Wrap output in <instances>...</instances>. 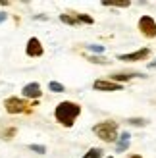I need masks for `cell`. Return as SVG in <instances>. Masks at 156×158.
I'll return each mask as SVG.
<instances>
[{
	"label": "cell",
	"mask_w": 156,
	"mask_h": 158,
	"mask_svg": "<svg viewBox=\"0 0 156 158\" xmlns=\"http://www.w3.org/2000/svg\"><path fill=\"white\" fill-rule=\"evenodd\" d=\"M48 89L54 91V93H64V85L58 83V81H50V83H48Z\"/></svg>",
	"instance_id": "cell-11"
},
{
	"label": "cell",
	"mask_w": 156,
	"mask_h": 158,
	"mask_svg": "<svg viewBox=\"0 0 156 158\" xmlns=\"http://www.w3.org/2000/svg\"><path fill=\"white\" fill-rule=\"evenodd\" d=\"M60 19L64 21V23H68V25H77V23H79V21H77V18H72V15H66V14H62Z\"/></svg>",
	"instance_id": "cell-13"
},
{
	"label": "cell",
	"mask_w": 156,
	"mask_h": 158,
	"mask_svg": "<svg viewBox=\"0 0 156 158\" xmlns=\"http://www.w3.org/2000/svg\"><path fill=\"white\" fill-rule=\"evenodd\" d=\"M108 158H114V156H108Z\"/></svg>",
	"instance_id": "cell-23"
},
{
	"label": "cell",
	"mask_w": 156,
	"mask_h": 158,
	"mask_svg": "<svg viewBox=\"0 0 156 158\" xmlns=\"http://www.w3.org/2000/svg\"><path fill=\"white\" fill-rule=\"evenodd\" d=\"M77 21H83V23H92V18H89V15H83V14H77Z\"/></svg>",
	"instance_id": "cell-17"
},
{
	"label": "cell",
	"mask_w": 156,
	"mask_h": 158,
	"mask_svg": "<svg viewBox=\"0 0 156 158\" xmlns=\"http://www.w3.org/2000/svg\"><path fill=\"white\" fill-rule=\"evenodd\" d=\"M81 114V106L75 104V102H60L54 110V116H56V120L62 123V125H68V127H72L75 118Z\"/></svg>",
	"instance_id": "cell-1"
},
{
	"label": "cell",
	"mask_w": 156,
	"mask_h": 158,
	"mask_svg": "<svg viewBox=\"0 0 156 158\" xmlns=\"http://www.w3.org/2000/svg\"><path fill=\"white\" fill-rule=\"evenodd\" d=\"M133 77H143L141 73H114L112 75V81L114 83H123V81H129Z\"/></svg>",
	"instance_id": "cell-10"
},
{
	"label": "cell",
	"mask_w": 156,
	"mask_h": 158,
	"mask_svg": "<svg viewBox=\"0 0 156 158\" xmlns=\"http://www.w3.org/2000/svg\"><path fill=\"white\" fill-rule=\"evenodd\" d=\"M100 156H102V148H91L83 158H100Z\"/></svg>",
	"instance_id": "cell-12"
},
{
	"label": "cell",
	"mask_w": 156,
	"mask_h": 158,
	"mask_svg": "<svg viewBox=\"0 0 156 158\" xmlns=\"http://www.w3.org/2000/svg\"><path fill=\"white\" fill-rule=\"evenodd\" d=\"M89 50H95V52H104V46H100V44H89Z\"/></svg>",
	"instance_id": "cell-18"
},
{
	"label": "cell",
	"mask_w": 156,
	"mask_h": 158,
	"mask_svg": "<svg viewBox=\"0 0 156 158\" xmlns=\"http://www.w3.org/2000/svg\"><path fill=\"white\" fill-rule=\"evenodd\" d=\"M92 131H95L102 141H106V143H112V141H116V137H118V123L112 122V120L100 122V123H96L95 127H92Z\"/></svg>",
	"instance_id": "cell-2"
},
{
	"label": "cell",
	"mask_w": 156,
	"mask_h": 158,
	"mask_svg": "<svg viewBox=\"0 0 156 158\" xmlns=\"http://www.w3.org/2000/svg\"><path fill=\"white\" fill-rule=\"evenodd\" d=\"M129 141H131V135H129L127 131H123L121 135H120L118 145H116V151H118V152H123V151H125V148L129 147Z\"/></svg>",
	"instance_id": "cell-9"
},
{
	"label": "cell",
	"mask_w": 156,
	"mask_h": 158,
	"mask_svg": "<svg viewBox=\"0 0 156 158\" xmlns=\"http://www.w3.org/2000/svg\"><path fill=\"white\" fill-rule=\"evenodd\" d=\"M104 6H116V8H127L129 2H104Z\"/></svg>",
	"instance_id": "cell-16"
},
{
	"label": "cell",
	"mask_w": 156,
	"mask_h": 158,
	"mask_svg": "<svg viewBox=\"0 0 156 158\" xmlns=\"http://www.w3.org/2000/svg\"><path fill=\"white\" fill-rule=\"evenodd\" d=\"M14 133H15V129H4V133H2V135H4V139H12V135H14Z\"/></svg>",
	"instance_id": "cell-19"
},
{
	"label": "cell",
	"mask_w": 156,
	"mask_h": 158,
	"mask_svg": "<svg viewBox=\"0 0 156 158\" xmlns=\"http://www.w3.org/2000/svg\"><path fill=\"white\" fill-rule=\"evenodd\" d=\"M149 68H156V60H154V62H150V64H149Z\"/></svg>",
	"instance_id": "cell-21"
},
{
	"label": "cell",
	"mask_w": 156,
	"mask_h": 158,
	"mask_svg": "<svg viewBox=\"0 0 156 158\" xmlns=\"http://www.w3.org/2000/svg\"><path fill=\"white\" fill-rule=\"evenodd\" d=\"M131 125H139V127H141V125H146V123H149V122H146V120H143V118H131V120H127Z\"/></svg>",
	"instance_id": "cell-14"
},
{
	"label": "cell",
	"mask_w": 156,
	"mask_h": 158,
	"mask_svg": "<svg viewBox=\"0 0 156 158\" xmlns=\"http://www.w3.org/2000/svg\"><path fill=\"white\" fill-rule=\"evenodd\" d=\"M25 52H27V56H31V58L43 56V44H41V41H39V39H35V37H33V39H29Z\"/></svg>",
	"instance_id": "cell-7"
},
{
	"label": "cell",
	"mask_w": 156,
	"mask_h": 158,
	"mask_svg": "<svg viewBox=\"0 0 156 158\" xmlns=\"http://www.w3.org/2000/svg\"><path fill=\"white\" fill-rule=\"evenodd\" d=\"M92 87H95L96 91H106V93H110V91H121V89H123V85H121V83L104 81V79H96V81L92 83Z\"/></svg>",
	"instance_id": "cell-5"
},
{
	"label": "cell",
	"mask_w": 156,
	"mask_h": 158,
	"mask_svg": "<svg viewBox=\"0 0 156 158\" xmlns=\"http://www.w3.org/2000/svg\"><path fill=\"white\" fill-rule=\"evenodd\" d=\"M129 158H143V156H139V154H133V156H129Z\"/></svg>",
	"instance_id": "cell-22"
},
{
	"label": "cell",
	"mask_w": 156,
	"mask_h": 158,
	"mask_svg": "<svg viewBox=\"0 0 156 158\" xmlns=\"http://www.w3.org/2000/svg\"><path fill=\"white\" fill-rule=\"evenodd\" d=\"M29 148H31V151H35V152H39V154H44L46 152V147H43V145H29Z\"/></svg>",
	"instance_id": "cell-15"
},
{
	"label": "cell",
	"mask_w": 156,
	"mask_h": 158,
	"mask_svg": "<svg viewBox=\"0 0 156 158\" xmlns=\"http://www.w3.org/2000/svg\"><path fill=\"white\" fill-rule=\"evenodd\" d=\"M21 94L27 97V98H39V97H41V85H39V83H27L21 89Z\"/></svg>",
	"instance_id": "cell-8"
},
{
	"label": "cell",
	"mask_w": 156,
	"mask_h": 158,
	"mask_svg": "<svg viewBox=\"0 0 156 158\" xmlns=\"http://www.w3.org/2000/svg\"><path fill=\"white\" fill-rule=\"evenodd\" d=\"M6 18H8V15H6L4 12H0V23H4V21H6Z\"/></svg>",
	"instance_id": "cell-20"
},
{
	"label": "cell",
	"mask_w": 156,
	"mask_h": 158,
	"mask_svg": "<svg viewBox=\"0 0 156 158\" xmlns=\"http://www.w3.org/2000/svg\"><path fill=\"white\" fill-rule=\"evenodd\" d=\"M4 106H6V110L10 114H19V112H23L25 110V100H21V98H18V97H10V98H6L4 100Z\"/></svg>",
	"instance_id": "cell-4"
},
{
	"label": "cell",
	"mask_w": 156,
	"mask_h": 158,
	"mask_svg": "<svg viewBox=\"0 0 156 158\" xmlns=\"http://www.w3.org/2000/svg\"><path fill=\"white\" fill-rule=\"evenodd\" d=\"M149 54H150L149 48H141V50L131 52V54H120L118 60H121V62H139V60H145Z\"/></svg>",
	"instance_id": "cell-6"
},
{
	"label": "cell",
	"mask_w": 156,
	"mask_h": 158,
	"mask_svg": "<svg viewBox=\"0 0 156 158\" xmlns=\"http://www.w3.org/2000/svg\"><path fill=\"white\" fill-rule=\"evenodd\" d=\"M139 29H141V33L149 39H154L156 37V21L150 18V15H143L141 19H139Z\"/></svg>",
	"instance_id": "cell-3"
}]
</instances>
